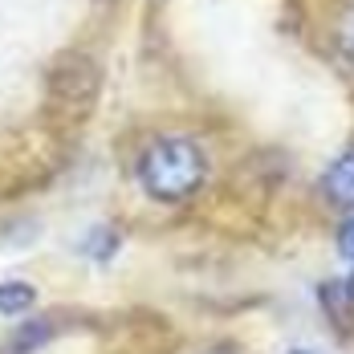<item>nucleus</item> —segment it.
Returning <instances> with one entry per match:
<instances>
[{"mask_svg":"<svg viewBox=\"0 0 354 354\" xmlns=\"http://www.w3.org/2000/svg\"><path fill=\"white\" fill-rule=\"evenodd\" d=\"M204 176H208L204 151L192 139H159L139 159V183L151 200H163V204H179L196 196Z\"/></svg>","mask_w":354,"mask_h":354,"instance_id":"1","label":"nucleus"},{"mask_svg":"<svg viewBox=\"0 0 354 354\" xmlns=\"http://www.w3.org/2000/svg\"><path fill=\"white\" fill-rule=\"evenodd\" d=\"M98 70H94V62L90 57H77V53H66L53 73H49V94H53V102H66V106H77V114H86V110L94 106V98H98Z\"/></svg>","mask_w":354,"mask_h":354,"instance_id":"2","label":"nucleus"},{"mask_svg":"<svg viewBox=\"0 0 354 354\" xmlns=\"http://www.w3.org/2000/svg\"><path fill=\"white\" fill-rule=\"evenodd\" d=\"M322 187H326V196L334 200V204H346V208H354V147L326 171V179H322Z\"/></svg>","mask_w":354,"mask_h":354,"instance_id":"3","label":"nucleus"},{"mask_svg":"<svg viewBox=\"0 0 354 354\" xmlns=\"http://www.w3.org/2000/svg\"><path fill=\"white\" fill-rule=\"evenodd\" d=\"M322 306H326V314L334 318L338 330H351V310H354V281H330L322 285Z\"/></svg>","mask_w":354,"mask_h":354,"instance_id":"4","label":"nucleus"},{"mask_svg":"<svg viewBox=\"0 0 354 354\" xmlns=\"http://www.w3.org/2000/svg\"><path fill=\"white\" fill-rule=\"evenodd\" d=\"M33 301H37V289L29 281H0V314L17 318V314L33 310Z\"/></svg>","mask_w":354,"mask_h":354,"instance_id":"5","label":"nucleus"},{"mask_svg":"<svg viewBox=\"0 0 354 354\" xmlns=\"http://www.w3.org/2000/svg\"><path fill=\"white\" fill-rule=\"evenodd\" d=\"M338 252H342L346 261H354V220H346L342 232H338Z\"/></svg>","mask_w":354,"mask_h":354,"instance_id":"6","label":"nucleus"},{"mask_svg":"<svg viewBox=\"0 0 354 354\" xmlns=\"http://www.w3.org/2000/svg\"><path fill=\"white\" fill-rule=\"evenodd\" d=\"M204 354H236V351H228V346H216V351H204Z\"/></svg>","mask_w":354,"mask_h":354,"instance_id":"7","label":"nucleus"},{"mask_svg":"<svg viewBox=\"0 0 354 354\" xmlns=\"http://www.w3.org/2000/svg\"><path fill=\"white\" fill-rule=\"evenodd\" d=\"M297 354H306V351H297Z\"/></svg>","mask_w":354,"mask_h":354,"instance_id":"8","label":"nucleus"}]
</instances>
